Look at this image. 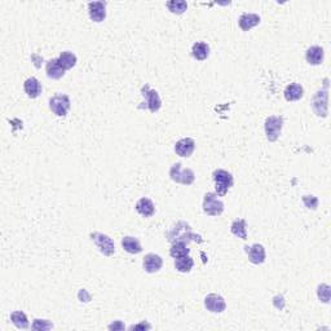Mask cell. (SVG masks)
<instances>
[{
  "mask_svg": "<svg viewBox=\"0 0 331 331\" xmlns=\"http://www.w3.org/2000/svg\"><path fill=\"white\" fill-rule=\"evenodd\" d=\"M282 125H284V118L282 117H278V115H272V117H268L267 121H265L264 129L265 135H267V139H268L270 143L276 141L281 135V131H282Z\"/></svg>",
  "mask_w": 331,
  "mask_h": 331,
  "instance_id": "4",
  "label": "cell"
},
{
  "mask_svg": "<svg viewBox=\"0 0 331 331\" xmlns=\"http://www.w3.org/2000/svg\"><path fill=\"white\" fill-rule=\"evenodd\" d=\"M203 211L210 216H219L224 211V203L217 199L216 193H207L203 199Z\"/></svg>",
  "mask_w": 331,
  "mask_h": 331,
  "instance_id": "5",
  "label": "cell"
},
{
  "mask_svg": "<svg viewBox=\"0 0 331 331\" xmlns=\"http://www.w3.org/2000/svg\"><path fill=\"white\" fill-rule=\"evenodd\" d=\"M230 232L236 237L241 239H247V230H246V220H234L233 221L232 227H230Z\"/></svg>",
  "mask_w": 331,
  "mask_h": 331,
  "instance_id": "24",
  "label": "cell"
},
{
  "mask_svg": "<svg viewBox=\"0 0 331 331\" xmlns=\"http://www.w3.org/2000/svg\"><path fill=\"white\" fill-rule=\"evenodd\" d=\"M238 23L242 31H248V30L260 23V16L256 15V13H243L239 17Z\"/></svg>",
  "mask_w": 331,
  "mask_h": 331,
  "instance_id": "16",
  "label": "cell"
},
{
  "mask_svg": "<svg viewBox=\"0 0 331 331\" xmlns=\"http://www.w3.org/2000/svg\"><path fill=\"white\" fill-rule=\"evenodd\" d=\"M213 181H215V188H216V194L219 197H224L228 190L233 186V176L232 173L225 171V169H216L212 173Z\"/></svg>",
  "mask_w": 331,
  "mask_h": 331,
  "instance_id": "2",
  "label": "cell"
},
{
  "mask_svg": "<svg viewBox=\"0 0 331 331\" xmlns=\"http://www.w3.org/2000/svg\"><path fill=\"white\" fill-rule=\"evenodd\" d=\"M151 326L150 325L145 324V322H143V324L140 325H136V326H131V330H136V329H150Z\"/></svg>",
  "mask_w": 331,
  "mask_h": 331,
  "instance_id": "33",
  "label": "cell"
},
{
  "mask_svg": "<svg viewBox=\"0 0 331 331\" xmlns=\"http://www.w3.org/2000/svg\"><path fill=\"white\" fill-rule=\"evenodd\" d=\"M45 71H47L48 78L51 79H61L65 75V69H63L59 62V59L49 60L45 65Z\"/></svg>",
  "mask_w": 331,
  "mask_h": 331,
  "instance_id": "15",
  "label": "cell"
},
{
  "mask_svg": "<svg viewBox=\"0 0 331 331\" xmlns=\"http://www.w3.org/2000/svg\"><path fill=\"white\" fill-rule=\"evenodd\" d=\"M189 251L190 250H189L185 242H175L172 243V247H171V250H169V255H171L173 259H179L189 255Z\"/></svg>",
  "mask_w": 331,
  "mask_h": 331,
  "instance_id": "26",
  "label": "cell"
},
{
  "mask_svg": "<svg viewBox=\"0 0 331 331\" xmlns=\"http://www.w3.org/2000/svg\"><path fill=\"white\" fill-rule=\"evenodd\" d=\"M205 307L207 308V310L212 313H221L224 312L225 308H227V303L220 295L210 294L207 295L206 299H205Z\"/></svg>",
  "mask_w": 331,
  "mask_h": 331,
  "instance_id": "10",
  "label": "cell"
},
{
  "mask_svg": "<svg viewBox=\"0 0 331 331\" xmlns=\"http://www.w3.org/2000/svg\"><path fill=\"white\" fill-rule=\"evenodd\" d=\"M109 329H110V330H113V329H124V325L122 324L121 321H117V322H115V324H111L110 326H109Z\"/></svg>",
  "mask_w": 331,
  "mask_h": 331,
  "instance_id": "32",
  "label": "cell"
},
{
  "mask_svg": "<svg viewBox=\"0 0 331 331\" xmlns=\"http://www.w3.org/2000/svg\"><path fill=\"white\" fill-rule=\"evenodd\" d=\"M169 177L172 179L175 183L183 185H190L194 183L195 175L190 168H183L181 163L173 165L169 169Z\"/></svg>",
  "mask_w": 331,
  "mask_h": 331,
  "instance_id": "3",
  "label": "cell"
},
{
  "mask_svg": "<svg viewBox=\"0 0 331 331\" xmlns=\"http://www.w3.org/2000/svg\"><path fill=\"white\" fill-rule=\"evenodd\" d=\"M193 265H194V261H193V259H191L189 255L175 260V268H176V270H179V272L181 273L190 272L191 268H193Z\"/></svg>",
  "mask_w": 331,
  "mask_h": 331,
  "instance_id": "25",
  "label": "cell"
},
{
  "mask_svg": "<svg viewBox=\"0 0 331 331\" xmlns=\"http://www.w3.org/2000/svg\"><path fill=\"white\" fill-rule=\"evenodd\" d=\"M33 330H51L53 329V324L48 320H34Z\"/></svg>",
  "mask_w": 331,
  "mask_h": 331,
  "instance_id": "30",
  "label": "cell"
},
{
  "mask_svg": "<svg viewBox=\"0 0 331 331\" xmlns=\"http://www.w3.org/2000/svg\"><path fill=\"white\" fill-rule=\"evenodd\" d=\"M122 247L124 248L128 254H140L143 251V247H141L140 241L135 237H124L122 239Z\"/></svg>",
  "mask_w": 331,
  "mask_h": 331,
  "instance_id": "20",
  "label": "cell"
},
{
  "mask_svg": "<svg viewBox=\"0 0 331 331\" xmlns=\"http://www.w3.org/2000/svg\"><path fill=\"white\" fill-rule=\"evenodd\" d=\"M328 83L325 84V89L322 91H318L316 95L313 96L312 100V107L314 113H316L318 117H328Z\"/></svg>",
  "mask_w": 331,
  "mask_h": 331,
  "instance_id": "7",
  "label": "cell"
},
{
  "mask_svg": "<svg viewBox=\"0 0 331 331\" xmlns=\"http://www.w3.org/2000/svg\"><path fill=\"white\" fill-rule=\"evenodd\" d=\"M143 265H144V269H145V272L155 273V272H158L159 269L162 268L163 260L159 255L147 254L146 256L144 258Z\"/></svg>",
  "mask_w": 331,
  "mask_h": 331,
  "instance_id": "13",
  "label": "cell"
},
{
  "mask_svg": "<svg viewBox=\"0 0 331 331\" xmlns=\"http://www.w3.org/2000/svg\"><path fill=\"white\" fill-rule=\"evenodd\" d=\"M191 53H193V57L195 60H198V61H203V60H206L210 55V47L206 43H203V41H198V43H195L191 48Z\"/></svg>",
  "mask_w": 331,
  "mask_h": 331,
  "instance_id": "22",
  "label": "cell"
},
{
  "mask_svg": "<svg viewBox=\"0 0 331 331\" xmlns=\"http://www.w3.org/2000/svg\"><path fill=\"white\" fill-rule=\"evenodd\" d=\"M89 17L93 22H103L106 17V3L105 1H93L88 4Z\"/></svg>",
  "mask_w": 331,
  "mask_h": 331,
  "instance_id": "11",
  "label": "cell"
},
{
  "mask_svg": "<svg viewBox=\"0 0 331 331\" xmlns=\"http://www.w3.org/2000/svg\"><path fill=\"white\" fill-rule=\"evenodd\" d=\"M71 103L69 96L56 95L49 100V109L55 113L57 117H66L67 111L70 109Z\"/></svg>",
  "mask_w": 331,
  "mask_h": 331,
  "instance_id": "6",
  "label": "cell"
},
{
  "mask_svg": "<svg viewBox=\"0 0 331 331\" xmlns=\"http://www.w3.org/2000/svg\"><path fill=\"white\" fill-rule=\"evenodd\" d=\"M167 8H168L172 13L181 15V13H184V12L186 11L188 4H186V1H184V0H172V1H168V3H167Z\"/></svg>",
  "mask_w": 331,
  "mask_h": 331,
  "instance_id": "28",
  "label": "cell"
},
{
  "mask_svg": "<svg viewBox=\"0 0 331 331\" xmlns=\"http://www.w3.org/2000/svg\"><path fill=\"white\" fill-rule=\"evenodd\" d=\"M303 202H304V205L308 208H312V210H316L317 206H318V199L314 195H304L303 197Z\"/></svg>",
  "mask_w": 331,
  "mask_h": 331,
  "instance_id": "31",
  "label": "cell"
},
{
  "mask_svg": "<svg viewBox=\"0 0 331 331\" xmlns=\"http://www.w3.org/2000/svg\"><path fill=\"white\" fill-rule=\"evenodd\" d=\"M23 89H25L26 95L29 96L30 99H37L38 96L41 93V82L38 81L37 78H29L23 83Z\"/></svg>",
  "mask_w": 331,
  "mask_h": 331,
  "instance_id": "18",
  "label": "cell"
},
{
  "mask_svg": "<svg viewBox=\"0 0 331 331\" xmlns=\"http://www.w3.org/2000/svg\"><path fill=\"white\" fill-rule=\"evenodd\" d=\"M284 93L286 101H298L304 95V89L298 83H291V84L287 85Z\"/></svg>",
  "mask_w": 331,
  "mask_h": 331,
  "instance_id": "19",
  "label": "cell"
},
{
  "mask_svg": "<svg viewBox=\"0 0 331 331\" xmlns=\"http://www.w3.org/2000/svg\"><path fill=\"white\" fill-rule=\"evenodd\" d=\"M11 320H12V322L15 324L16 328L22 329V330L29 328V321H27V317H26L25 313L21 312V310H16V312L12 313Z\"/></svg>",
  "mask_w": 331,
  "mask_h": 331,
  "instance_id": "27",
  "label": "cell"
},
{
  "mask_svg": "<svg viewBox=\"0 0 331 331\" xmlns=\"http://www.w3.org/2000/svg\"><path fill=\"white\" fill-rule=\"evenodd\" d=\"M136 211L144 217L153 216L155 211L154 203L151 202V199L149 198H141L140 201L136 203Z\"/></svg>",
  "mask_w": 331,
  "mask_h": 331,
  "instance_id": "21",
  "label": "cell"
},
{
  "mask_svg": "<svg viewBox=\"0 0 331 331\" xmlns=\"http://www.w3.org/2000/svg\"><path fill=\"white\" fill-rule=\"evenodd\" d=\"M167 238L171 243L175 242H189V241H195V242H203L202 237L198 236V234H194L191 232L190 225L184 223V221H180L177 223L175 227H173L168 233H167Z\"/></svg>",
  "mask_w": 331,
  "mask_h": 331,
  "instance_id": "1",
  "label": "cell"
},
{
  "mask_svg": "<svg viewBox=\"0 0 331 331\" xmlns=\"http://www.w3.org/2000/svg\"><path fill=\"white\" fill-rule=\"evenodd\" d=\"M195 149V141L190 137H185V139H181L176 143L175 145V151H176L177 155L180 157H190L193 154V151Z\"/></svg>",
  "mask_w": 331,
  "mask_h": 331,
  "instance_id": "12",
  "label": "cell"
},
{
  "mask_svg": "<svg viewBox=\"0 0 331 331\" xmlns=\"http://www.w3.org/2000/svg\"><path fill=\"white\" fill-rule=\"evenodd\" d=\"M317 295H318V299L321 302L328 304L330 302V286L326 284L320 285L318 289H317Z\"/></svg>",
  "mask_w": 331,
  "mask_h": 331,
  "instance_id": "29",
  "label": "cell"
},
{
  "mask_svg": "<svg viewBox=\"0 0 331 331\" xmlns=\"http://www.w3.org/2000/svg\"><path fill=\"white\" fill-rule=\"evenodd\" d=\"M143 96L145 97V106L151 111V113H157V111L161 109L162 106V101H161V97H159L158 92L154 91V89H150L149 85H144L143 89Z\"/></svg>",
  "mask_w": 331,
  "mask_h": 331,
  "instance_id": "9",
  "label": "cell"
},
{
  "mask_svg": "<svg viewBox=\"0 0 331 331\" xmlns=\"http://www.w3.org/2000/svg\"><path fill=\"white\" fill-rule=\"evenodd\" d=\"M247 254H248V260L252 264H263L265 261V248L263 245L255 243L251 247H246Z\"/></svg>",
  "mask_w": 331,
  "mask_h": 331,
  "instance_id": "14",
  "label": "cell"
},
{
  "mask_svg": "<svg viewBox=\"0 0 331 331\" xmlns=\"http://www.w3.org/2000/svg\"><path fill=\"white\" fill-rule=\"evenodd\" d=\"M324 48L320 45H313L306 52V60L309 65H320L324 61Z\"/></svg>",
  "mask_w": 331,
  "mask_h": 331,
  "instance_id": "17",
  "label": "cell"
},
{
  "mask_svg": "<svg viewBox=\"0 0 331 331\" xmlns=\"http://www.w3.org/2000/svg\"><path fill=\"white\" fill-rule=\"evenodd\" d=\"M60 65L65 69V70H69V69H73L77 63V56L74 55L73 52L65 51L62 52L59 57Z\"/></svg>",
  "mask_w": 331,
  "mask_h": 331,
  "instance_id": "23",
  "label": "cell"
},
{
  "mask_svg": "<svg viewBox=\"0 0 331 331\" xmlns=\"http://www.w3.org/2000/svg\"><path fill=\"white\" fill-rule=\"evenodd\" d=\"M91 239L95 242L97 248H99L105 256H111V255L115 252L114 242H113V239L109 236H106V234H103V233H92V234H91Z\"/></svg>",
  "mask_w": 331,
  "mask_h": 331,
  "instance_id": "8",
  "label": "cell"
}]
</instances>
